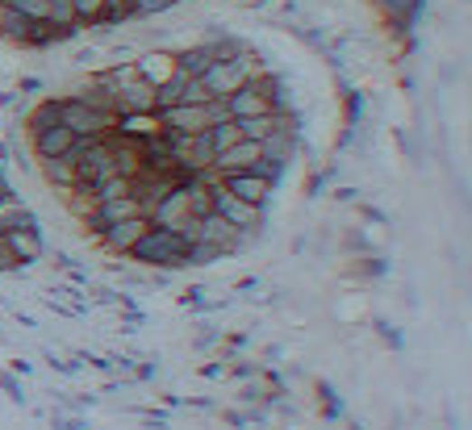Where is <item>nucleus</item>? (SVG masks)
<instances>
[{"label": "nucleus", "mask_w": 472, "mask_h": 430, "mask_svg": "<svg viewBox=\"0 0 472 430\" xmlns=\"http://www.w3.org/2000/svg\"><path fill=\"white\" fill-rule=\"evenodd\" d=\"M184 255H188V238L176 234L167 226H146V234L130 247V263L138 268H164V272H180L184 268Z\"/></svg>", "instance_id": "nucleus-1"}, {"label": "nucleus", "mask_w": 472, "mask_h": 430, "mask_svg": "<svg viewBox=\"0 0 472 430\" xmlns=\"http://www.w3.org/2000/svg\"><path fill=\"white\" fill-rule=\"evenodd\" d=\"M59 121H63L76 139H105L118 129V113H105V109L89 105L80 97H59Z\"/></svg>", "instance_id": "nucleus-2"}, {"label": "nucleus", "mask_w": 472, "mask_h": 430, "mask_svg": "<svg viewBox=\"0 0 472 430\" xmlns=\"http://www.w3.org/2000/svg\"><path fill=\"white\" fill-rule=\"evenodd\" d=\"M209 193H213V214H222L231 226H239V230H247L251 238H260L264 234V222H268V209H255V205H247V201H239V196H231L226 188L218 184V176L209 180Z\"/></svg>", "instance_id": "nucleus-3"}, {"label": "nucleus", "mask_w": 472, "mask_h": 430, "mask_svg": "<svg viewBox=\"0 0 472 430\" xmlns=\"http://www.w3.org/2000/svg\"><path fill=\"white\" fill-rule=\"evenodd\" d=\"M218 184L231 196L255 205V209H268V201H272V193H276V184L264 180L260 172H231V176H218Z\"/></svg>", "instance_id": "nucleus-4"}, {"label": "nucleus", "mask_w": 472, "mask_h": 430, "mask_svg": "<svg viewBox=\"0 0 472 430\" xmlns=\"http://www.w3.org/2000/svg\"><path fill=\"white\" fill-rule=\"evenodd\" d=\"M373 5L384 17V25H389V38H406V33H414L418 17L427 13V0H373Z\"/></svg>", "instance_id": "nucleus-5"}, {"label": "nucleus", "mask_w": 472, "mask_h": 430, "mask_svg": "<svg viewBox=\"0 0 472 430\" xmlns=\"http://www.w3.org/2000/svg\"><path fill=\"white\" fill-rule=\"evenodd\" d=\"M146 226H151V217H146V214L126 217V222H113V226L100 230L97 243H100L105 251H109V255H130V247L146 234Z\"/></svg>", "instance_id": "nucleus-6"}, {"label": "nucleus", "mask_w": 472, "mask_h": 430, "mask_svg": "<svg viewBox=\"0 0 472 430\" xmlns=\"http://www.w3.org/2000/svg\"><path fill=\"white\" fill-rule=\"evenodd\" d=\"M255 159H260V142L255 139H239L231 142L226 151L213 155V163H209V172L213 176H231V172H251Z\"/></svg>", "instance_id": "nucleus-7"}, {"label": "nucleus", "mask_w": 472, "mask_h": 430, "mask_svg": "<svg viewBox=\"0 0 472 430\" xmlns=\"http://www.w3.org/2000/svg\"><path fill=\"white\" fill-rule=\"evenodd\" d=\"M297 151H301V134H297V121H280V126L268 134V139H260V155L272 163H293Z\"/></svg>", "instance_id": "nucleus-8"}, {"label": "nucleus", "mask_w": 472, "mask_h": 430, "mask_svg": "<svg viewBox=\"0 0 472 430\" xmlns=\"http://www.w3.org/2000/svg\"><path fill=\"white\" fill-rule=\"evenodd\" d=\"M71 147H76V134H71L63 121H55V126H46V129H33V134H30L33 163H38V159H55V155H71Z\"/></svg>", "instance_id": "nucleus-9"}, {"label": "nucleus", "mask_w": 472, "mask_h": 430, "mask_svg": "<svg viewBox=\"0 0 472 430\" xmlns=\"http://www.w3.org/2000/svg\"><path fill=\"white\" fill-rule=\"evenodd\" d=\"M5 243L9 251L17 255L22 268H33L46 259V238H42V226H22V230H5Z\"/></svg>", "instance_id": "nucleus-10"}, {"label": "nucleus", "mask_w": 472, "mask_h": 430, "mask_svg": "<svg viewBox=\"0 0 472 430\" xmlns=\"http://www.w3.org/2000/svg\"><path fill=\"white\" fill-rule=\"evenodd\" d=\"M38 172H42V180L51 184V188H71V184H80V167H76V155H55V159H38L33 163Z\"/></svg>", "instance_id": "nucleus-11"}, {"label": "nucleus", "mask_w": 472, "mask_h": 430, "mask_svg": "<svg viewBox=\"0 0 472 430\" xmlns=\"http://www.w3.org/2000/svg\"><path fill=\"white\" fill-rule=\"evenodd\" d=\"M22 226H38V209H30V205L17 196V188H13V193L0 201V234H5V230H22Z\"/></svg>", "instance_id": "nucleus-12"}, {"label": "nucleus", "mask_w": 472, "mask_h": 430, "mask_svg": "<svg viewBox=\"0 0 472 430\" xmlns=\"http://www.w3.org/2000/svg\"><path fill=\"white\" fill-rule=\"evenodd\" d=\"M100 25H113V30H121V25H134L138 17H134V0H100V13H97Z\"/></svg>", "instance_id": "nucleus-13"}, {"label": "nucleus", "mask_w": 472, "mask_h": 430, "mask_svg": "<svg viewBox=\"0 0 472 430\" xmlns=\"http://www.w3.org/2000/svg\"><path fill=\"white\" fill-rule=\"evenodd\" d=\"M209 139H213V155L226 151L231 142H239V139H242V134H239V121H234V118L213 121V126H209Z\"/></svg>", "instance_id": "nucleus-14"}, {"label": "nucleus", "mask_w": 472, "mask_h": 430, "mask_svg": "<svg viewBox=\"0 0 472 430\" xmlns=\"http://www.w3.org/2000/svg\"><path fill=\"white\" fill-rule=\"evenodd\" d=\"M46 22L55 25H67V30H76V9H71V0H46Z\"/></svg>", "instance_id": "nucleus-15"}, {"label": "nucleus", "mask_w": 472, "mask_h": 430, "mask_svg": "<svg viewBox=\"0 0 472 430\" xmlns=\"http://www.w3.org/2000/svg\"><path fill=\"white\" fill-rule=\"evenodd\" d=\"M184 0H134V17L143 22V17H164V13L180 9Z\"/></svg>", "instance_id": "nucleus-16"}, {"label": "nucleus", "mask_w": 472, "mask_h": 430, "mask_svg": "<svg viewBox=\"0 0 472 430\" xmlns=\"http://www.w3.org/2000/svg\"><path fill=\"white\" fill-rule=\"evenodd\" d=\"M0 388H5V397L13 401V406H30V397H25L22 380H17V372H0Z\"/></svg>", "instance_id": "nucleus-17"}, {"label": "nucleus", "mask_w": 472, "mask_h": 430, "mask_svg": "<svg viewBox=\"0 0 472 430\" xmlns=\"http://www.w3.org/2000/svg\"><path fill=\"white\" fill-rule=\"evenodd\" d=\"M222 347V330H213V326H201L197 334H193V351H218Z\"/></svg>", "instance_id": "nucleus-18"}, {"label": "nucleus", "mask_w": 472, "mask_h": 430, "mask_svg": "<svg viewBox=\"0 0 472 430\" xmlns=\"http://www.w3.org/2000/svg\"><path fill=\"white\" fill-rule=\"evenodd\" d=\"M71 9H76V22L80 25H92L100 13V0H71Z\"/></svg>", "instance_id": "nucleus-19"}, {"label": "nucleus", "mask_w": 472, "mask_h": 430, "mask_svg": "<svg viewBox=\"0 0 472 430\" xmlns=\"http://www.w3.org/2000/svg\"><path fill=\"white\" fill-rule=\"evenodd\" d=\"M51 426H55V430H89V422L67 409V414H51Z\"/></svg>", "instance_id": "nucleus-20"}, {"label": "nucleus", "mask_w": 472, "mask_h": 430, "mask_svg": "<svg viewBox=\"0 0 472 430\" xmlns=\"http://www.w3.org/2000/svg\"><path fill=\"white\" fill-rule=\"evenodd\" d=\"M17 268H22V263H17V255H13V251H9L5 234H0V276H5V272H17Z\"/></svg>", "instance_id": "nucleus-21"}, {"label": "nucleus", "mask_w": 472, "mask_h": 430, "mask_svg": "<svg viewBox=\"0 0 472 430\" xmlns=\"http://www.w3.org/2000/svg\"><path fill=\"white\" fill-rule=\"evenodd\" d=\"M13 193V184H9V176H5V167H0V201Z\"/></svg>", "instance_id": "nucleus-22"}, {"label": "nucleus", "mask_w": 472, "mask_h": 430, "mask_svg": "<svg viewBox=\"0 0 472 430\" xmlns=\"http://www.w3.org/2000/svg\"><path fill=\"white\" fill-rule=\"evenodd\" d=\"M5 22H9V5L0 0V38H5Z\"/></svg>", "instance_id": "nucleus-23"}, {"label": "nucleus", "mask_w": 472, "mask_h": 430, "mask_svg": "<svg viewBox=\"0 0 472 430\" xmlns=\"http://www.w3.org/2000/svg\"><path fill=\"white\" fill-rule=\"evenodd\" d=\"M460 5H468V0H460Z\"/></svg>", "instance_id": "nucleus-24"}, {"label": "nucleus", "mask_w": 472, "mask_h": 430, "mask_svg": "<svg viewBox=\"0 0 472 430\" xmlns=\"http://www.w3.org/2000/svg\"><path fill=\"white\" fill-rule=\"evenodd\" d=\"M184 5H188V0H184Z\"/></svg>", "instance_id": "nucleus-25"}]
</instances>
